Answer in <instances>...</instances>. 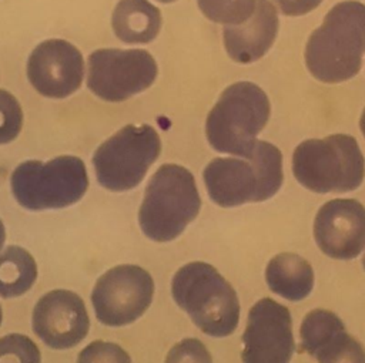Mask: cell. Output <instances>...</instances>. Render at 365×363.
<instances>
[{"mask_svg": "<svg viewBox=\"0 0 365 363\" xmlns=\"http://www.w3.org/2000/svg\"><path fill=\"white\" fill-rule=\"evenodd\" d=\"M77 363H131V359L121 346L96 340L80 352Z\"/></svg>", "mask_w": 365, "mask_h": 363, "instance_id": "cell-23", "label": "cell"}, {"mask_svg": "<svg viewBox=\"0 0 365 363\" xmlns=\"http://www.w3.org/2000/svg\"><path fill=\"white\" fill-rule=\"evenodd\" d=\"M299 335L301 347L318 363H365L362 344L345 332L342 320L331 310L307 313Z\"/></svg>", "mask_w": 365, "mask_h": 363, "instance_id": "cell-15", "label": "cell"}, {"mask_svg": "<svg viewBox=\"0 0 365 363\" xmlns=\"http://www.w3.org/2000/svg\"><path fill=\"white\" fill-rule=\"evenodd\" d=\"M242 343V363H289L295 347L289 310L271 298L259 299L248 312Z\"/></svg>", "mask_w": 365, "mask_h": 363, "instance_id": "cell-11", "label": "cell"}, {"mask_svg": "<svg viewBox=\"0 0 365 363\" xmlns=\"http://www.w3.org/2000/svg\"><path fill=\"white\" fill-rule=\"evenodd\" d=\"M4 241H6V229H4V225H3V222L0 219V249L4 245Z\"/></svg>", "mask_w": 365, "mask_h": 363, "instance_id": "cell-26", "label": "cell"}, {"mask_svg": "<svg viewBox=\"0 0 365 363\" xmlns=\"http://www.w3.org/2000/svg\"><path fill=\"white\" fill-rule=\"evenodd\" d=\"M201 208L194 175L177 164L161 165L145 188L138 211L143 233L155 242L180 236Z\"/></svg>", "mask_w": 365, "mask_h": 363, "instance_id": "cell-4", "label": "cell"}, {"mask_svg": "<svg viewBox=\"0 0 365 363\" xmlns=\"http://www.w3.org/2000/svg\"><path fill=\"white\" fill-rule=\"evenodd\" d=\"M202 14L215 23L237 26L251 17L257 0H197Z\"/></svg>", "mask_w": 365, "mask_h": 363, "instance_id": "cell-20", "label": "cell"}, {"mask_svg": "<svg viewBox=\"0 0 365 363\" xmlns=\"http://www.w3.org/2000/svg\"><path fill=\"white\" fill-rule=\"evenodd\" d=\"M171 293L205 335L225 337L235 330L240 320L238 296L212 265L190 262L180 268L173 278Z\"/></svg>", "mask_w": 365, "mask_h": 363, "instance_id": "cell-3", "label": "cell"}, {"mask_svg": "<svg viewBox=\"0 0 365 363\" xmlns=\"http://www.w3.org/2000/svg\"><path fill=\"white\" fill-rule=\"evenodd\" d=\"M41 356L36 343L20 333L0 337V363H40Z\"/></svg>", "mask_w": 365, "mask_h": 363, "instance_id": "cell-21", "label": "cell"}, {"mask_svg": "<svg viewBox=\"0 0 365 363\" xmlns=\"http://www.w3.org/2000/svg\"><path fill=\"white\" fill-rule=\"evenodd\" d=\"M37 278L34 258L20 246H7L0 252V296L17 298L26 293Z\"/></svg>", "mask_w": 365, "mask_h": 363, "instance_id": "cell-19", "label": "cell"}, {"mask_svg": "<svg viewBox=\"0 0 365 363\" xmlns=\"http://www.w3.org/2000/svg\"><path fill=\"white\" fill-rule=\"evenodd\" d=\"M111 26L124 43H150L161 28V13L148 0H120L113 11Z\"/></svg>", "mask_w": 365, "mask_h": 363, "instance_id": "cell-18", "label": "cell"}, {"mask_svg": "<svg viewBox=\"0 0 365 363\" xmlns=\"http://www.w3.org/2000/svg\"><path fill=\"white\" fill-rule=\"evenodd\" d=\"M297 181L318 194H342L359 188L365 177V159L354 137L328 135L302 141L292 155Z\"/></svg>", "mask_w": 365, "mask_h": 363, "instance_id": "cell-6", "label": "cell"}, {"mask_svg": "<svg viewBox=\"0 0 365 363\" xmlns=\"http://www.w3.org/2000/svg\"><path fill=\"white\" fill-rule=\"evenodd\" d=\"M1 319H3V313H1V306H0V325H1Z\"/></svg>", "mask_w": 365, "mask_h": 363, "instance_id": "cell-29", "label": "cell"}, {"mask_svg": "<svg viewBox=\"0 0 365 363\" xmlns=\"http://www.w3.org/2000/svg\"><path fill=\"white\" fill-rule=\"evenodd\" d=\"M165 363H212V359L202 342L188 337L170 349Z\"/></svg>", "mask_w": 365, "mask_h": 363, "instance_id": "cell-24", "label": "cell"}, {"mask_svg": "<svg viewBox=\"0 0 365 363\" xmlns=\"http://www.w3.org/2000/svg\"><path fill=\"white\" fill-rule=\"evenodd\" d=\"M157 1H161V3H173L175 0H157Z\"/></svg>", "mask_w": 365, "mask_h": 363, "instance_id": "cell-28", "label": "cell"}, {"mask_svg": "<svg viewBox=\"0 0 365 363\" xmlns=\"http://www.w3.org/2000/svg\"><path fill=\"white\" fill-rule=\"evenodd\" d=\"M154 282L137 265H118L98 278L91 292L96 317L106 326L135 322L151 305Z\"/></svg>", "mask_w": 365, "mask_h": 363, "instance_id": "cell-10", "label": "cell"}, {"mask_svg": "<svg viewBox=\"0 0 365 363\" xmlns=\"http://www.w3.org/2000/svg\"><path fill=\"white\" fill-rule=\"evenodd\" d=\"M285 16H302L317 9L322 0H274Z\"/></svg>", "mask_w": 365, "mask_h": 363, "instance_id": "cell-25", "label": "cell"}, {"mask_svg": "<svg viewBox=\"0 0 365 363\" xmlns=\"http://www.w3.org/2000/svg\"><path fill=\"white\" fill-rule=\"evenodd\" d=\"M23 111L17 98L0 90V145L11 142L21 131Z\"/></svg>", "mask_w": 365, "mask_h": 363, "instance_id": "cell-22", "label": "cell"}, {"mask_svg": "<svg viewBox=\"0 0 365 363\" xmlns=\"http://www.w3.org/2000/svg\"><path fill=\"white\" fill-rule=\"evenodd\" d=\"M278 33V14L269 0H257L254 13L237 26L224 27V46L228 56L241 64L259 60L272 46Z\"/></svg>", "mask_w": 365, "mask_h": 363, "instance_id": "cell-16", "label": "cell"}, {"mask_svg": "<svg viewBox=\"0 0 365 363\" xmlns=\"http://www.w3.org/2000/svg\"><path fill=\"white\" fill-rule=\"evenodd\" d=\"M31 325L38 339L51 349H70L88 333L90 319L83 299L66 289L43 295L34 306Z\"/></svg>", "mask_w": 365, "mask_h": 363, "instance_id": "cell-13", "label": "cell"}, {"mask_svg": "<svg viewBox=\"0 0 365 363\" xmlns=\"http://www.w3.org/2000/svg\"><path fill=\"white\" fill-rule=\"evenodd\" d=\"M359 127H361V131H362V134H364V137H365V108H364L362 115H361V120H359Z\"/></svg>", "mask_w": 365, "mask_h": 363, "instance_id": "cell-27", "label": "cell"}, {"mask_svg": "<svg viewBox=\"0 0 365 363\" xmlns=\"http://www.w3.org/2000/svg\"><path fill=\"white\" fill-rule=\"evenodd\" d=\"M84 61L71 43L51 38L40 43L27 61V77L34 90L48 98H66L83 81Z\"/></svg>", "mask_w": 365, "mask_h": 363, "instance_id": "cell-12", "label": "cell"}, {"mask_svg": "<svg viewBox=\"0 0 365 363\" xmlns=\"http://www.w3.org/2000/svg\"><path fill=\"white\" fill-rule=\"evenodd\" d=\"M362 265H364V269H365V256H364V259H362Z\"/></svg>", "mask_w": 365, "mask_h": 363, "instance_id": "cell-30", "label": "cell"}, {"mask_svg": "<svg viewBox=\"0 0 365 363\" xmlns=\"http://www.w3.org/2000/svg\"><path fill=\"white\" fill-rule=\"evenodd\" d=\"M314 238L329 258H356L365 249V206L345 198L325 202L314 221Z\"/></svg>", "mask_w": 365, "mask_h": 363, "instance_id": "cell-14", "label": "cell"}, {"mask_svg": "<svg viewBox=\"0 0 365 363\" xmlns=\"http://www.w3.org/2000/svg\"><path fill=\"white\" fill-rule=\"evenodd\" d=\"M265 280L274 293L287 300L298 302L311 293L314 270L311 263L302 256L284 252L268 262Z\"/></svg>", "mask_w": 365, "mask_h": 363, "instance_id": "cell-17", "label": "cell"}, {"mask_svg": "<svg viewBox=\"0 0 365 363\" xmlns=\"http://www.w3.org/2000/svg\"><path fill=\"white\" fill-rule=\"evenodd\" d=\"M365 53V4L354 0L335 4L312 31L305 47L308 71L322 83L355 77Z\"/></svg>", "mask_w": 365, "mask_h": 363, "instance_id": "cell-1", "label": "cell"}, {"mask_svg": "<svg viewBox=\"0 0 365 363\" xmlns=\"http://www.w3.org/2000/svg\"><path fill=\"white\" fill-rule=\"evenodd\" d=\"M16 201L26 209L44 211L70 206L87 191L84 162L73 155H61L47 162L24 161L10 178Z\"/></svg>", "mask_w": 365, "mask_h": 363, "instance_id": "cell-7", "label": "cell"}, {"mask_svg": "<svg viewBox=\"0 0 365 363\" xmlns=\"http://www.w3.org/2000/svg\"><path fill=\"white\" fill-rule=\"evenodd\" d=\"M160 152L161 141L151 125H125L96 149L93 165L97 181L114 192L133 189Z\"/></svg>", "mask_w": 365, "mask_h": 363, "instance_id": "cell-8", "label": "cell"}, {"mask_svg": "<svg viewBox=\"0 0 365 363\" xmlns=\"http://www.w3.org/2000/svg\"><path fill=\"white\" fill-rule=\"evenodd\" d=\"M202 177L210 198L218 206L262 202L274 196L282 185V154L275 145L257 140L250 157L214 158Z\"/></svg>", "mask_w": 365, "mask_h": 363, "instance_id": "cell-2", "label": "cell"}, {"mask_svg": "<svg viewBox=\"0 0 365 363\" xmlns=\"http://www.w3.org/2000/svg\"><path fill=\"white\" fill-rule=\"evenodd\" d=\"M155 77L157 63L141 48H100L88 57L87 87L104 101H125L148 88Z\"/></svg>", "mask_w": 365, "mask_h": 363, "instance_id": "cell-9", "label": "cell"}, {"mask_svg": "<svg viewBox=\"0 0 365 363\" xmlns=\"http://www.w3.org/2000/svg\"><path fill=\"white\" fill-rule=\"evenodd\" d=\"M269 111L268 97L257 84H231L208 112L205 134L210 145L218 152L250 157Z\"/></svg>", "mask_w": 365, "mask_h": 363, "instance_id": "cell-5", "label": "cell"}]
</instances>
